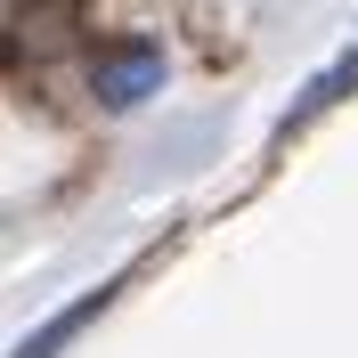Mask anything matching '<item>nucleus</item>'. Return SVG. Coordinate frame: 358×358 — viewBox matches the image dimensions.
Instances as JSON below:
<instances>
[{"label":"nucleus","instance_id":"nucleus-3","mask_svg":"<svg viewBox=\"0 0 358 358\" xmlns=\"http://www.w3.org/2000/svg\"><path fill=\"white\" fill-rule=\"evenodd\" d=\"M350 82H358V49H350V57H342L334 73H317V82H310V98H301V106L285 114V131H293V122H310L317 106H334V98H342V90H350Z\"/></svg>","mask_w":358,"mask_h":358},{"label":"nucleus","instance_id":"nucleus-2","mask_svg":"<svg viewBox=\"0 0 358 358\" xmlns=\"http://www.w3.org/2000/svg\"><path fill=\"white\" fill-rule=\"evenodd\" d=\"M106 301H114V285H90L82 301H73V310H57V317H49L41 334H24V342H17V358H57V342H66V334H82V326H90L98 310H106Z\"/></svg>","mask_w":358,"mask_h":358},{"label":"nucleus","instance_id":"nucleus-1","mask_svg":"<svg viewBox=\"0 0 358 358\" xmlns=\"http://www.w3.org/2000/svg\"><path fill=\"white\" fill-rule=\"evenodd\" d=\"M90 90H98V106H138L147 90H163V49H155V41H114V49H98Z\"/></svg>","mask_w":358,"mask_h":358}]
</instances>
